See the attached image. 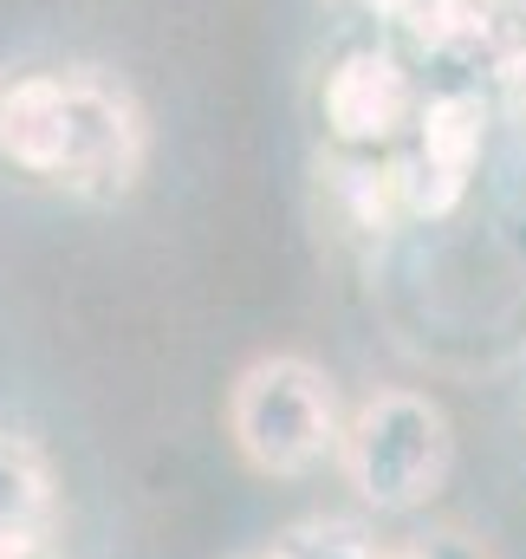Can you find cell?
Wrapping results in <instances>:
<instances>
[{
    "label": "cell",
    "mask_w": 526,
    "mask_h": 559,
    "mask_svg": "<svg viewBox=\"0 0 526 559\" xmlns=\"http://www.w3.org/2000/svg\"><path fill=\"white\" fill-rule=\"evenodd\" d=\"M273 559H391V554H378L364 540V527H351V521H299L273 540Z\"/></svg>",
    "instance_id": "ba28073f"
},
{
    "label": "cell",
    "mask_w": 526,
    "mask_h": 559,
    "mask_svg": "<svg viewBox=\"0 0 526 559\" xmlns=\"http://www.w3.org/2000/svg\"><path fill=\"white\" fill-rule=\"evenodd\" d=\"M332 189H338L345 215H351L358 228H371V235H391L396 222L409 215L403 156H384V163H378V150H358V156H345V163L332 169Z\"/></svg>",
    "instance_id": "52a82bcc"
},
{
    "label": "cell",
    "mask_w": 526,
    "mask_h": 559,
    "mask_svg": "<svg viewBox=\"0 0 526 559\" xmlns=\"http://www.w3.org/2000/svg\"><path fill=\"white\" fill-rule=\"evenodd\" d=\"M52 521H59V488H52L46 449L0 429V554L7 547H46Z\"/></svg>",
    "instance_id": "5b68a950"
},
{
    "label": "cell",
    "mask_w": 526,
    "mask_h": 559,
    "mask_svg": "<svg viewBox=\"0 0 526 559\" xmlns=\"http://www.w3.org/2000/svg\"><path fill=\"white\" fill-rule=\"evenodd\" d=\"M481 138H488V105L475 92H435L416 111V143L409 150L422 163H435V169H449V176L468 182V169L481 156Z\"/></svg>",
    "instance_id": "8992f818"
},
{
    "label": "cell",
    "mask_w": 526,
    "mask_h": 559,
    "mask_svg": "<svg viewBox=\"0 0 526 559\" xmlns=\"http://www.w3.org/2000/svg\"><path fill=\"white\" fill-rule=\"evenodd\" d=\"M143 156H150V124L118 79L92 66L0 79V163L7 169L111 202L143 176Z\"/></svg>",
    "instance_id": "6da1fadb"
},
{
    "label": "cell",
    "mask_w": 526,
    "mask_h": 559,
    "mask_svg": "<svg viewBox=\"0 0 526 559\" xmlns=\"http://www.w3.org/2000/svg\"><path fill=\"white\" fill-rule=\"evenodd\" d=\"M501 79H507V98L526 118V52H501Z\"/></svg>",
    "instance_id": "30bf717a"
},
{
    "label": "cell",
    "mask_w": 526,
    "mask_h": 559,
    "mask_svg": "<svg viewBox=\"0 0 526 559\" xmlns=\"http://www.w3.org/2000/svg\"><path fill=\"white\" fill-rule=\"evenodd\" d=\"M338 468L364 508L416 514L442 495V481L455 468V423L429 391L384 384L351 411L345 442H338Z\"/></svg>",
    "instance_id": "7a4b0ae2"
},
{
    "label": "cell",
    "mask_w": 526,
    "mask_h": 559,
    "mask_svg": "<svg viewBox=\"0 0 526 559\" xmlns=\"http://www.w3.org/2000/svg\"><path fill=\"white\" fill-rule=\"evenodd\" d=\"M514 7H521V20H526V0H514Z\"/></svg>",
    "instance_id": "4fadbf2b"
},
{
    "label": "cell",
    "mask_w": 526,
    "mask_h": 559,
    "mask_svg": "<svg viewBox=\"0 0 526 559\" xmlns=\"http://www.w3.org/2000/svg\"><path fill=\"white\" fill-rule=\"evenodd\" d=\"M241 559H273V547H266V554H241Z\"/></svg>",
    "instance_id": "7c38bea8"
},
{
    "label": "cell",
    "mask_w": 526,
    "mask_h": 559,
    "mask_svg": "<svg viewBox=\"0 0 526 559\" xmlns=\"http://www.w3.org/2000/svg\"><path fill=\"white\" fill-rule=\"evenodd\" d=\"M416 111L422 105H416L403 59L378 52V46H358L325 72V124L351 150H384L403 124H416Z\"/></svg>",
    "instance_id": "277c9868"
},
{
    "label": "cell",
    "mask_w": 526,
    "mask_h": 559,
    "mask_svg": "<svg viewBox=\"0 0 526 559\" xmlns=\"http://www.w3.org/2000/svg\"><path fill=\"white\" fill-rule=\"evenodd\" d=\"M391 559H481L468 540H429V547H403V554H391Z\"/></svg>",
    "instance_id": "9c48e42d"
},
{
    "label": "cell",
    "mask_w": 526,
    "mask_h": 559,
    "mask_svg": "<svg viewBox=\"0 0 526 559\" xmlns=\"http://www.w3.org/2000/svg\"><path fill=\"white\" fill-rule=\"evenodd\" d=\"M0 559H59V554H52V540H46V547H7Z\"/></svg>",
    "instance_id": "8fae6325"
},
{
    "label": "cell",
    "mask_w": 526,
    "mask_h": 559,
    "mask_svg": "<svg viewBox=\"0 0 526 559\" xmlns=\"http://www.w3.org/2000/svg\"><path fill=\"white\" fill-rule=\"evenodd\" d=\"M228 436H235V449L254 475L299 481L325 455H338V442H345L338 391L312 358L266 352L228 391Z\"/></svg>",
    "instance_id": "3957f363"
}]
</instances>
